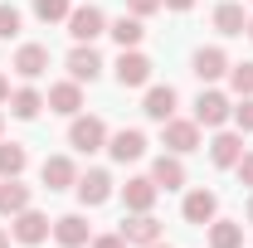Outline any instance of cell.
Here are the masks:
<instances>
[{
    "mask_svg": "<svg viewBox=\"0 0 253 248\" xmlns=\"http://www.w3.org/2000/svg\"><path fill=\"white\" fill-rule=\"evenodd\" d=\"M63 25H68V34H73V44H93L97 34H107V15H102L97 5H73Z\"/></svg>",
    "mask_w": 253,
    "mask_h": 248,
    "instance_id": "obj_1",
    "label": "cell"
},
{
    "mask_svg": "<svg viewBox=\"0 0 253 248\" xmlns=\"http://www.w3.org/2000/svg\"><path fill=\"white\" fill-rule=\"evenodd\" d=\"M68 146L83 156H93L107 146V122L102 117H73V126H68Z\"/></svg>",
    "mask_w": 253,
    "mask_h": 248,
    "instance_id": "obj_2",
    "label": "cell"
},
{
    "mask_svg": "<svg viewBox=\"0 0 253 248\" xmlns=\"http://www.w3.org/2000/svg\"><path fill=\"white\" fill-rule=\"evenodd\" d=\"M234 117V102L219 93V88H205V93L195 97V122L200 126H224Z\"/></svg>",
    "mask_w": 253,
    "mask_h": 248,
    "instance_id": "obj_3",
    "label": "cell"
},
{
    "mask_svg": "<svg viewBox=\"0 0 253 248\" xmlns=\"http://www.w3.org/2000/svg\"><path fill=\"white\" fill-rule=\"evenodd\" d=\"M166 126V131H161V136H166V151H175V156H190V151H200V122H195V117H170V122H161Z\"/></svg>",
    "mask_w": 253,
    "mask_h": 248,
    "instance_id": "obj_4",
    "label": "cell"
},
{
    "mask_svg": "<svg viewBox=\"0 0 253 248\" xmlns=\"http://www.w3.org/2000/svg\"><path fill=\"white\" fill-rule=\"evenodd\" d=\"M10 234H15L25 248H34V244H44V239L54 234V224H49V214H39V209L30 205V209H20V214H15V229H10Z\"/></svg>",
    "mask_w": 253,
    "mask_h": 248,
    "instance_id": "obj_5",
    "label": "cell"
},
{
    "mask_svg": "<svg viewBox=\"0 0 253 248\" xmlns=\"http://www.w3.org/2000/svg\"><path fill=\"white\" fill-rule=\"evenodd\" d=\"M39 180H44V190H73V185H78V165H73V156H44Z\"/></svg>",
    "mask_w": 253,
    "mask_h": 248,
    "instance_id": "obj_6",
    "label": "cell"
},
{
    "mask_svg": "<svg viewBox=\"0 0 253 248\" xmlns=\"http://www.w3.org/2000/svg\"><path fill=\"white\" fill-rule=\"evenodd\" d=\"M156 195H161V190H156V180H151V175H131V180L122 185V205L131 209V214H151Z\"/></svg>",
    "mask_w": 253,
    "mask_h": 248,
    "instance_id": "obj_7",
    "label": "cell"
},
{
    "mask_svg": "<svg viewBox=\"0 0 253 248\" xmlns=\"http://www.w3.org/2000/svg\"><path fill=\"white\" fill-rule=\"evenodd\" d=\"M117 83H122V88H146V83H151V59L136 54V49H122V59H117Z\"/></svg>",
    "mask_w": 253,
    "mask_h": 248,
    "instance_id": "obj_8",
    "label": "cell"
},
{
    "mask_svg": "<svg viewBox=\"0 0 253 248\" xmlns=\"http://www.w3.org/2000/svg\"><path fill=\"white\" fill-rule=\"evenodd\" d=\"M107 156H112V161H141V156H146V136H141V131H136V126H122V131H112V136H107Z\"/></svg>",
    "mask_w": 253,
    "mask_h": 248,
    "instance_id": "obj_9",
    "label": "cell"
},
{
    "mask_svg": "<svg viewBox=\"0 0 253 248\" xmlns=\"http://www.w3.org/2000/svg\"><path fill=\"white\" fill-rule=\"evenodd\" d=\"M73 190H78V200H83L88 209H97V205L112 200V175H107V170H83Z\"/></svg>",
    "mask_w": 253,
    "mask_h": 248,
    "instance_id": "obj_10",
    "label": "cell"
},
{
    "mask_svg": "<svg viewBox=\"0 0 253 248\" xmlns=\"http://www.w3.org/2000/svg\"><path fill=\"white\" fill-rule=\"evenodd\" d=\"M180 214H185V224H214V214H219V200H214V190H190L185 205H180Z\"/></svg>",
    "mask_w": 253,
    "mask_h": 248,
    "instance_id": "obj_11",
    "label": "cell"
},
{
    "mask_svg": "<svg viewBox=\"0 0 253 248\" xmlns=\"http://www.w3.org/2000/svg\"><path fill=\"white\" fill-rule=\"evenodd\" d=\"M97 73H102V54H97L93 44H73V54H68V78H73V83H93Z\"/></svg>",
    "mask_w": 253,
    "mask_h": 248,
    "instance_id": "obj_12",
    "label": "cell"
},
{
    "mask_svg": "<svg viewBox=\"0 0 253 248\" xmlns=\"http://www.w3.org/2000/svg\"><path fill=\"white\" fill-rule=\"evenodd\" d=\"M44 107H49V112H63V117H78V107H83V83H73V78L54 83L49 97H44Z\"/></svg>",
    "mask_w": 253,
    "mask_h": 248,
    "instance_id": "obj_13",
    "label": "cell"
},
{
    "mask_svg": "<svg viewBox=\"0 0 253 248\" xmlns=\"http://www.w3.org/2000/svg\"><path fill=\"white\" fill-rule=\"evenodd\" d=\"M54 239H59V248H88L93 229H88L83 214H63V219H54Z\"/></svg>",
    "mask_w": 253,
    "mask_h": 248,
    "instance_id": "obj_14",
    "label": "cell"
},
{
    "mask_svg": "<svg viewBox=\"0 0 253 248\" xmlns=\"http://www.w3.org/2000/svg\"><path fill=\"white\" fill-rule=\"evenodd\" d=\"M141 112H146L151 122H170V117H175V88H170V83L146 88V97H141Z\"/></svg>",
    "mask_w": 253,
    "mask_h": 248,
    "instance_id": "obj_15",
    "label": "cell"
},
{
    "mask_svg": "<svg viewBox=\"0 0 253 248\" xmlns=\"http://www.w3.org/2000/svg\"><path fill=\"white\" fill-rule=\"evenodd\" d=\"M25 83H34V78H44V68H49V49L44 44H20V54H15V63H10Z\"/></svg>",
    "mask_w": 253,
    "mask_h": 248,
    "instance_id": "obj_16",
    "label": "cell"
},
{
    "mask_svg": "<svg viewBox=\"0 0 253 248\" xmlns=\"http://www.w3.org/2000/svg\"><path fill=\"white\" fill-rule=\"evenodd\" d=\"M117 234L126 239V248H131V244L146 248V244H156V239H161V224H156L151 214H131V219H122V229H117Z\"/></svg>",
    "mask_w": 253,
    "mask_h": 248,
    "instance_id": "obj_17",
    "label": "cell"
},
{
    "mask_svg": "<svg viewBox=\"0 0 253 248\" xmlns=\"http://www.w3.org/2000/svg\"><path fill=\"white\" fill-rule=\"evenodd\" d=\"M239 156H244V136H239V131H219V136L210 141V161H214L219 170H234Z\"/></svg>",
    "mask_w": 253,
    "mask_h": 248,
    "instance_id": "obj_18",
    "label": "cell"
},
{
    "mask_svg": "<svg viewBox=\"0 0 253 248\" xmlns=\"http://www.w3.org/2000/svg\"><path fill=\"white\" fill-rule=\"evenodd\" d=\"M224 73H229V54H224V49L210 44V49L195 54V78H200V83H214V78H224Z\"/></svg>",
    "mask_w": 253,
    "mask_h": 248,
    "instance_id": "obj_19",
    "label": "cell"
},
{
    "mask_svg": "<svg viewBox=\"0 0 253 248\" xmlns=\"http://www.w3.org/2000/svg\"><path fill=\"white\" fill-rule=\"evenodd\" d=\"M151 180H156V190H180L185 185V165H180V156H156V165H151Z\"/></svg>",
    "mask_w": 253,
    "mask_h": 248,
    "instance_id": "obj_20",
    "label": "cell"
},
{
    "mask_svg": "<svg viewBox=\"0 0 253 248\" xmlns=\"http://www.w3.org/2000/svg\"><path fill=\"white\" fill-rule=\"evenodd\" d=\"M30 185H20V175H10V180H5V185H0V214H20V209H30Z\"/></svg>",
    "mask_w": 253,
    "mask_h": 248,
    "instance_id": "obj_21",
    "label": "cell"
},
{
    "mask_svg": "<svg viewBox=\"0 0 253 248\" xmlns=\"http://www.w3.org/2000/svg\"><path fill=\"white\" fill-rule=\"evenodd\" d=\"M39 107H44V93H39V88H15V93H10V112H15L20 122H34Z\"/></svg>",
    "mask_w": 253,
    "mask_h": 248,
    "instance_id": "obj_22",
    "label": "cell"
},
{
    "mask_svg": "<svg viewBox=\"0 0 253 248\" xmlns=\"http://www.w3.org/2000/svg\"><path fill=\"white\" fill-rule=\"evenodd\" d=\"M25 165H30V151H25L20 141H0V180L25 175Z\"/></svg>",
    "mask_w": 253,
    "mask_h": 248,
    "instance_id": "obj_23",
    "label": "cell"
},
{
    "mask_svg": "<svg viewBox=\"0 0 253 248\" xmlns=\"http://www.w3.org/2000/svg\"><path fill=\"white\" fill-rule=\"evenodd\" d=\"M210 248H244V224L214 219V224H210Z\"/></svg>",
    "mask_w": 253,
    "mask_h": 248,
    "instance_id": "obj_24",
    "label": "cell"
},
{
    "mask_svg": "<svg viewBox=\"0 0 253 248\" xmlns=\"http://www.w3.org/2000/svg\"><path fill=\"white\" fill-rule=\"evenodd\" d=\"M107 34H112L122 49H136V44H141V34H146V25H141L136 15H122V20H112V25H107Z\"/></svg>",
    "mask_w": 253,
    "mask_h": 248,
    "instance_id": "obj_25",
    "label": "cell"
},
{
    "mask_svg": "<svg viewBox=\"0 0 253 248\" xmlns=\"http://www.w3.org/2000/svg\"><path fill=\"white\" fill-rule=\"evenodd\" d=\"M249 25V15H244V5H234V0H224L219 10H214V30L219 34H244Z\"/></svg>",
    "mask_w": 253,
    "mask_h": 248,
    "instance_id": "obj_26",
    "label": "cell"
},
{
    "mask_svg": "<svg viewBox=\"0 0 253 248\" xmlns=\"http://www.w3.org/2000/svg\"><path fill=\"white\" fill-rule=\"evenodd\" d=\"M68 10H73V0H34V15H39L44 25H59V20H68Z\"/></svg>",
    "mask_w": 253,
    "mask_h": 248,
    "instance_id": "obj_27",
    "label": "cell"
},
{
    "mask_svg": "<svg viewBox=\"0 0 253 248\" xmlns=\"http://www.w3.org/2000/svg\"><path fill=\"white\" fill-rule=\"evenodd\" d=\"M229 88L239 97H253V63H229Z\"/></svg>",
    "mask_w": 253,
    "mask_h": 248,
    "instance_id": "obj_28",
    "label": "cell"
},
{
    "mask_svg": "<svg viewBox=\"0 0 253 248\" xmlns=\"http://www.w3.org/2000/svg\"><path fill=\"white\" fill-rule=\"evenodd\" d=\"M15 34H20V10L0 5V39H15Z\"/></svg>",
    "mask_w": 253,
    "mask_h": 248,
    "instance_id": "obj_29",
    "label": "cell"
},
{
    "mask_svg": "<svg viewBox=\"0 0 253 248\" xmlns=\"http://www.w3.org/2000/svg\"><path fill=\"white\" fill-rule=\"evenodd\" d=\"M156 10H166V0H126V15H136V20H146Z\"/></svg>",
    "mask_w": 253,
    "mask_h": 248,
    "instance_id": "obj_30",
    "label": "cell"
},
{
    "mask_svg": "<svg viewBox=\"0 0 253 248\" xmlns=\"http://www.w3.org/2000/svg\"><path fill=\"white\" fill-rule=\"evenodd\" d=\"M234 122H239V131H253V97H244L234 107Z\"/></svg>",
    "mask_w": 253,
    "mask_h": 248,
    "instance_id": "obj_31",
    "label": "cell"
},
{
    "mask_svg": "<svg viewBox=\"0 0 253 248\" xmlns=\"http://www.w3.org/2000/svg\"><path fill=\"white\" fill-rule=\"evenodd\" d=\"M234 170H239V180H244V185H253V151L239 156V165H234Z\"/></svg>",
    "mask_w": 253,
    "mask_h": 248,
    "instance_id": "obj_32",
    "label": "cell"
},
{
    "mask_svg": "<svg viewBox=\"0 0 253 248\" xmlns=\"http://www.w3.org/2000/svg\"><path fill=\"white\" fill-rule=\"evenodd\" d=\"M88 248H126V239H122V234H97Z\"/></svg>",
    "mask_w": 253,
    "mask_h": 248,
    "instance_id": "obj_33",
    "label": "cell"
},
{
    "mask_svg": "<svg viewBox=\"0 0 253 248\" xmlns=\"http://www.w3.org/2000/svg\"><path fill=\"white\" fill-rule=\"evenodd\" d=\"M166 10H180L185 15V10H195V0H166Z\"/></svg>",
    "mask_w": 253,
    "mask_h": 248,
    "instance_id": "obj_34",
    "label": "cell"
},
{
    "mask_svg": "<svg viewBox=\"0 0 253 248\" xmlns=\"http://www.w3.org/2000/svg\"><path fill=\"white\" fill-rule=\"evenodd\" d=\"M0 102H10V78L0 73Z\"/></svg>",
    "mask_w": 253,
    "mask_h": 248,
    "instance_id": "obj_35",
    "label": "cell"
},
{
    "mask_svg": "<svg viewBox=\"0 0 253 248\" xmlns=\"http://www.w3.org/2000/svg\"><path fill=\"white\" fill-rule=\"evenodd\" d=\"M244 34H249V39H253V15H249V25H244Z\"/></svg>",
    "mask_w": 253,
    "mask_h": 248,
    "instance_id": "obj_36",
    "label": "cell"
},
{
    "mask_svg": "<svg viewBox=\"0 0 253 248\" xmlns=\"http://www.w3.org/2000/svg\"><path fill=\"white\" fill-rule=\"evenodd\" d=\"M0 248H10V239H5V229H0Z\"/></svg>",
    "mask_w": 253,
    "mask_h": 248,
    "instance_id": "obj_37",
    "label": "cell"
},
{
    "mask_svg": "<svg viewBox=\"0 0 253 248\" xmlns=\"http://www.w3.org/2000/svg\"><path fill=\"white\" fill-rule=\"evenodd\" d=\"M146 248H170V244H161V239H156V244H146Z\"/></svg>",
    "mask_w": 253,
    "mask_h": 248,
    "instance_id": "obj_38",
    "label": "cell"
},
{
    "mask_svg": "<svg viewBox=\"0 0 253 248\" xmlns=\"http://www.w3.org/2000/svg\"><path fill=\"white\" fill-rule=\"evenodd\" d=\"M249 219H253V200H249Z\"/></svg>",
    "mask_w": 253,
    "mask_h": 248,
    "instance_id": "obj_39",
    "label": "cell"
},
{
    "mask_svg": "<svg viewBox=\"0 0 253 248\" xmlns=\"http://www.w3.org/2000/svg\"><path fill=\"white\" fill-rule=\"evenodd\" d=\"M0 131H5V117H0Z\"/></svg>",
    "mask_w": 253,
    "mask_h": 248,
    "instance_id": "obj_40",
    "label": "cell"
}]
</instances>
